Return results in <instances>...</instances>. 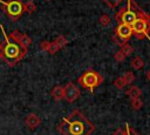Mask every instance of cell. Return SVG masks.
Listing matches in <instances>:
<instances>
[{
	"instance_id": "cell-29",
	"label": "cell",
	"mask_w": 150,
	"mask_h": 135,
	"mask_svg": "<svg viewBox=\"0 0 150 135\" xmlns=\"http://www.w3.org/2000/svg\"><path fill=\"white\" fill-rule=\"evenodd\" d=\"M146 77H148V79H149V81H150V69L146 72Z\"/></svg>"
},
{
	"instance_id": "cell-22",
	"label": "cell",
	"mask_w": 150,
	"mask_h": 135,
	"mask_svg": "<svg viewBox=\"0 0 150 135\" xmlns=\"http://www.w3.org/2000/svg\"><path fill=\"white\" fill-rule=\"evenodd\" d=\"M103 1H104L111 9H114V8H116L123 0H103Z\"/></svg>"
},
{
	"instance_id": "cell-8",
	"label": "cell",
	"mask_w": 150,
	"mask_h": 135,
	"mask_svg": "<svg viewBox=\"0 0 150 135\" xmlns=\"http://www.w3.org/2000/svg\"><path fill=\"white\" fill-rule=\"evenodd\" d=\"M115 34L129 41V39H130V38H131V35H132L131 26L120 22V23L116 26V28H115Z\"/></svg>"
},
{
	"instance_id": "cell-25",
	"label": "cell",
	"mask_w": 150,
	"mask_h": 135,
	"mask_svg": "<svg viewBox=\"0 0 150 135\" xmlns=\"http://www.w3.org/2000/svg\"><path fill=\"white\" fill-rule=\"evenodd\" d=\"M114 59H115V61H117V62H123L124 59H125V56H124V54H123L121 50H117V52L114 54Z\"/></svg>"
},
{
	"instance_id": "cell-3",
	"label": "cell",
	"mask_w": 150,
	"mask_h": 135,
	"mask_svg": "<svg viewBox=\"0 0 150 135\" xmlns=\"http://www.w3.org/2000/svg\"><path fill=\"white\" fill-rule=\"evenodd\" d=\"M141 16H146L143 12H141L138 9V7L136 6V4L132 1V0H128V4L125 7L121 8L116 14H115V20L120 23H125V25H129L131 26L134 23V21L137 19V18H141ZM148 18V16H146ZM149 19V18H148Z\"/></svg>"
},
{
	"instance_id": "cell-14",
	"label": "cell",
	"mask_w": 150,
	"mask_h": 135,
	"mask_svg": "<svg viewBox=\"0 0 150 135\" xmlns=\"http://www.w3.org/2000/svg\"><path fill=\"white\" fill-rule=\"evenodd\" d=\"M23 11H25L26 13H28V14L34 13V12L36 11V6H35L34 1H33V0H28V1H26V2L23 4Z\"/></svg>"
},
{
	"instance_id": "cell-15",
	"label": "cell",
	"mask_w": 150,
	"mask_h": 135,
	"mask_svg": "<svg viewBox=\"0 0 150 135\" xmlns=\"http://www.w3.org/2000/svg\"><path fill=\"white\" fill-rule=\"evenodd\" d=\"M144 66V61L142 60V58H139V56H135V58H132V60H131V67L134 68V69H141L142 67Z\"/></svg>"
},
{
	"instance_id": "cell-11",
	"label": "cell",
	"mask_w": 150,
	"mask_h": 135,
	"mask_svg": "<svg viewBox=\"0 0 150 135\" xmlns=\"http://www.w3.org/2000/svg\"><path fill=\"white\" fill-rule=\"evenodd\" d=\"M52 97L55 101H61L63 99V87L62 86H55L50 92Z\"/></svg>"
},
{
	"instance_id": "cell-19",
	"label": "cell",
	"mask_w": 150,
	"mask_h": 135,
	"mask_svg": "<svg viewBox=\"0 0 150 135\" xmlns=\"http://www.w3.org/2000/svg\"><path fill=\"white\" fill-rule=\"evenodd\" d=\"M98 22H100L103 27H107V26H109V25H110L111 19L109 18V15H108V14H102V15L100 16V19H98Z\"/></svg>"
},
{
	"instance_id": "cell-4",
	"label": "cell",
	"mask_w": 150,
	"mask_h": 135,
	"mask_svg": "<svg viewBox=\"0 0 150 135\" xmlns=\"http://www.w3.org/2000/svg\"><path fill=\"white\" fill-rule=\"evenodd\" d=\"M77 82L83 88H87L90 92H94V89L103 82V76L94 69H88L77 79Z\"/></svg>"
},
{
	"instance_id": "cell-24",
	"label": "cell",
	"mask_w": 150,
	"mask_h": 135,
	"mask_svg": "<svg viewBox=\"0 0 150 135\" xmlns=\"http://www.w3.org/2000/svg\"><path fill=\"white\" fill-rule=\"evenodd\" d=\"M57 50H59V47L55 45V42L53 41V42H50V45H49V48H48V53L50 54V55H54V54H56L57 53Z\"/></svg>"
},
{
	"instance_id": "cell-30",
	"label": "cell",
	"mask_w": 150,
	"mask_h": 135,
	"mask_svg": "<svg viewBox=\"0 0 150 135\" xmlns=\"http://www.w3.org/2000/svg\"><path fill=\"white\" fill-rule=\"evenodd\" d=\"M46 1H50V0H46Z\"/></svg>"
},
{
	"instance_id": "cell-21",
	"label": "cell",
	"mask_w": 150,
	"mask_h": 135,
	"mask_svg": "<svg viewBox=\"0 0 150 135\" xmlns=\"http://www.w3.org/2000/svg\"><path fill=\"white\" fill-rule=\"evenodd\" d=\"M142 106H143V102H142V100H141L139 97H138V99H134V100H131V107H132L135 110L141 109Z\"/></svg>"
},
{
	"instance_id": "cell-2",
	"label": "cell",
	"mask_w": 150,
	"mask_h": 135,
	"mask_svg": "<svg viewBox=\"0 0 150 135\" xmlns=\"http://www.w3.org/2000/svg\"><path fill=\"white\" fill-rule=\"evenodd\" d=\"M0 29H1V32L4 34V39H5V43H2V60L9 67H14L19 61H21L25 58V55L27 53V48L21 46L18 41L11 39L8 36V34L5 33L2 25H0Z\"/></svg>"
},
{
	"instance_id": "cell-1",
	"label": "cell",
	"mask_w": 150,
	"mask_h": 135,
	"mask_svg": "<svg viewBox=\"0 0 150 135\" xmlns=\"http://www.w3.org/2000/svg\"><path fill=\"white\" fill-rule=\"evenodd\" d=\"M57 128L63 135H90L95 130V126L77 109L63 117Z\"/></svg>"
},
{
	"instance_id": "cell-18",
	"label": "cell",
	"mask_w": 150,
	"mask_h": 135,
	"mask_svg": "<svg viewBox=\"0 0 150 135\" xmlns=\"http://www.w3.org/2000/svg\"><path fill=\"white\" fill-rule=\"evenodd\" d=\"M123 54H124V56L127 58V56H129V55H131L132 54V52H134V48H132V46H130L129 43H125L124 46H122L121 47V49H120Z\"/></svg>"
},
{
	"instance_id": "cell-5",
	"label": "cell",
	"mask_w": 150,
	"mask_h": 135,
	"mask_svg": "<svg viewBox=\"0 0 150 135\" xmlns=\"http://www.w3.org/2000/svg\"><path fill=\"white\" fill-rule=\"evenodd\" d=\"M0 5H1L2 11L7 14V16L12 21L19 20L25 12L23 11V2L21 0H7V1L0 0Z\"/></svg>"
},
{
	"instance_id": "cell-7",
	"label": "cell",
	"mask_w": 150,
	"mask_h": 135,
	"mask_svg": "<svg viewBox=\"0 0 150 135\" xmlns=\"http://www.w3.org/2000/svg\"><path fill=\"white\" fill-rule=\"evenodd\" d=\"M81 95V92L80 89L73 83V82H68L64 87H63V99L69 102V103H73L75 102Z\"/></svg>"
},
{
	"instance_id": "cell-28",
	"label": "cell",
	"mask_w": 150,
	"mask_h": 135,
	"mask_svg": "<svg viewBox=\"0 0 150 135\" xmlns=\"http://www.w3.org/2000/svg\"><path fill=\"white\" fill-rule=\"evenodd\" d=\"M2 59V43L0 42V60Z\"/></svg>"
},
{
	"instance_id": "cell-27",
	"label": "cell",
	"mask_w": 150,
	"mask_h": 135,
	"mask_svg": "<svg viewBox=\"0 0 150 135\" xmlns=\"http://www.w3.org/2000/svg\"><path fill=\"white\" fill-rule=\"evenodd\" d=\"M49 45H50V42L49 41H47V40H45V41H41L40 42V48L42 49V50H48V48H49Z\"/></svg>"
},
{
	"instance_id": "cell-23",
	"label": "cell",
	"mask_w": 150,
	"mask_h": 135,
	"mask_svg": "<svg viewBox=\"0 0 150 135\" xmlns=\"http://www.w3.org/2000/svg\"><path fill=\"white\" fill-rule=\"evenodd\" d=\"M114 86H115V87H117V88H120V89H122V88L125 86V82H124L123 77H122V76H120V77L115 79V81H114Z\"/></svg>"
},
{
	"instance_id": "cell-20",
	"label": "cell",
	"mask_w": 150,
	"mask_h": 135,
	"mask_svg": "<svg viewBox=\"0 0 150 135\" xmlns=\"http://www.w3.org/2000/svg\"><path fill=\"white\" fill-rule=\"evenodd\" d=\"M111 39H112V41H114L117 46H120V47H122V46H124L125 43H128V40L121 38V36H118V35H116V34H114Z\"/></svg>"
},
{
	"instance_id": "cell-6",
	"label": "cell",
	"mask_w": 150,
	"mask_h": 135,
	"mask_svg": "<svg viewBox=\"0 0 150 135\" xmlns=\"http://www.w3.org/2000/svg\"><path fill=\"white\" fill-rule=\"evenodd\" d=\"M131 29H132V35L136 36V39L138 40H143L144 38H148L150 40V19H148L146 16H141L137 18L134 23L131 25Z\"/></svg>"
},
{
	"instance_id": "cell-12",
	"label": "cell",
	"mask_w": 150,
	"mask_h": 135,
	"mask_svg": "<svg viewBox=\"0 0 150 135\" xmlns=\"http://www.w3.org/2000/svg\"><path fill=\"white\" fill-rule=\"evenodd\" d=\"M125 94H127L131 100H134V99H138V97L141 96L142 90H141V88L137 87V86H131V87L125 92Z\"/></svg>"
},
{
	"instance_id": "cell-9",
	"label": "cell",
	"mask_w": 150,
	"mask_h": 135,
	"mask_svg": "<svg viewBox=\"0 0 150 135\" xmlns=\"http://www.w3.org/2000/svg\"><path fill=\"white\" fill-rule=\"evenodd\" d=\"M40 123H41V119L34 113H29L25 119V124L29 129H35Z\"/></svg>"
},
{
	"instance_id": "cell-13",
	"label": "cell",
	"mask_w": 150,
	"mask_h": 135,
	"mask_svg": "<svg viewBox=\"0 0 150 135\" xmlns=\"http://www.w3.org/2000/svg\"><path fill=\"white\" fill-rule=\"evenodd\" d=\"M18 42L21 45V46H23L25 48H28L29 46H30V43H32V40H30V38L27 35V34H20V38H19V40H18Z\"/></svg>"
},
{
	"instance_id": "cell-26",
	"label": "cell",
	"mask_w": 150,
	"mask_h": 135,
	"mask_svg": "<svg viewBox=\"0 0 150 135\" xmlns=\"http://www.w3.org/2000/svg\"><path fill=\"white\" fill-rule=\"evenodd\" d=\"M123 135H138V134H137L136 131H134V130L130 128V126H129L128 123H125V128H124Z\"/></svg>"
},
{
	"instance_id": "cell-16",
	"label": "cell",
	"mask_w": 150,
	"mask_h": 135,
	"mask_svg": "<svg viewBox=\"0 0 150 135\" xmlns=\"http://www.w3.org/2000/svg\"><path fill=\"white\" fill-rule=\"evenodd\" d=\"M54 42H55V45L59 47V49H61V48H63V47H66V46H67L68 40H67L63 35H59V36L54 40Z\"/></svg>"
},
{
	"instance_id": "cell-17",
	"label": "cell",
	"mask_w": 150,
	"mask_h": 135,
	"mask_svg": "<svg viewBox=\"0 0 150 135\" xmlns=\"http://www.w3.org/2000/svg\"><path fill=\"white\" fill-rule=\"evenodd\" d=\"M122 77H123L125 85H131V83L135 81V75H134L132 72H125Z\"/></svg>"
},
{
	"instance_id": "cell-10",
	"label": "cell",
	"mask_w": 150,
	"mask_h": 135,
	"mask_svg": "<svg viewBox=\"0 0 150 135\" xmlns=\"http://www.w3.org/2000/svg\"><path fill=\"white\" fill-rule=\"evenodd\" d=\"M132 1L136 4L138 9L150 19V0H132Z\"/></svg>"
}]
</instances>
